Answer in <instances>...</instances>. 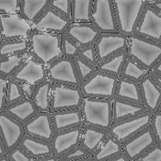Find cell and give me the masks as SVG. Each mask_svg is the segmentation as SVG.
<instances>
[{"mask_svg": "<svg viewBox=\"0 0 161 161\" xmlns=\"http://www.w3.org/2000/svg\"><path fill=\"white\" fill-rule=\"evenodd\" d=\"M29 53L45 66L62 58V34L31 31Z\"/></svg>", "mask_w": 161, "mask_h": 161, "instance_id": "obj_1", "label": "cell"}, {"mask_svg": "<svg viewBox=\"0 0 161 161\" xmlns=\"http://www.w3.org/2000/svg\"><path fill=\"white\" fill-rule=\"evenodd\" d=\"M80 111L84 124L108 130L113 124L112 100L84 97Z\"/></svg>", "mask_w": 161, "mask_h": 161, "instance_id": "obj_2", "label": "cell"}, {"mask_svg": "<svg viewBox=\"0 0 161 161\" xmlns=\"http://www.w3.org/2000/svg\"><path fill=\"white\" fill-rule=\"evenodd\" d=\"M119 33L129 36L135 34L147 2L146 0H113Z\"/></svg>", "mask_w": 161, "mask_h": 161, "instance_id": "obj_3", "label": "cell"}, {"mask_svg": "<svg viewBox=\"0 0 161 161\" xmlns=\"http://www.w3.org/2000/svg\"><path fill=\"white\" fill-rule=\"evenodd\" d=\"M127 53L150 71L161 59V43L132 34L128 36Z\"/></svg>", "mask_w": 161, "mask_h": 161, "instance_id": "obj_4", "label": "cell"}, {"mask_svg": "<svg viewBox=\"0 0 161 161\" xmlns=\"http://www.w3.org/2000/svg\"><path fill=\"white\" fill-rule=\"evenodd\" d=\"M118 80V76L97 70L82 83L80 87L84 97L112 100Z\"/></svg>", "mask_w": 161, "mask_h": 161, "instance_id": "obj_5", "label": "cell"}, {"mask_svg": "<svg viewBox=\"0 0 161 161\" xmlns=\"http://www.w3.org/2000/svg\"><path fill=\"white\" fill-rule=\"evenodd\" d=\"M83 98L80 87L53 83L50 112L79 109Z\"/></svg>", "mask_w": 161, "mask_h": 161, "instance_id": "obj_6", "label": "cell"}, {"mask_svg": "<svg viewBox=\"0 0 161 161\" xmlns=\"http://www.w3.org/2000/svg\"><path fill=\"white\" fill-rule=\"evenodd\" d=\"M152 113L146 111L134 118L113 123L108 128V133L123 143L132 136L146 129L151 124Z\"/></svg>", "mask_w": 161, "mask_h": 161, "instance_id": "obj_7", "label": "cell"}, {"mask_svg": "<svg viewBox=\"0 0 161 161\" xmlns=\"http://www.w3.org/2000/svg\"><path fill=\"white\" fill-rule=\"evenodd\" d=\"M46 70L47 79L53 83L75 87L81 85L72 59L60 58L47 66Z\"/></svg>", "mask_w": 161, "mask_h": 161, "instance_id": "obj_8", "label": "cell"}, {"mask_svg": "<svg viewBox=\"0 0 161 161\" xmlns=\"http://www.w3.org/2000/svg\"><path fill=\"white\" fill-rule=\"evenodd\" d=\"M91 23L101 34L119 33L113 0H94Z\"/></svg>", "mask_w": 161, "mask_h": 161, "instance_id": "obj_9", "label": "cell"}, {"mask_svg": "<svg viewBox=\"0 0 161 161\" xmlns=\"http://www.w3.org/2000/svg\"><path fill=\"white\" fill-rule=\"evenodd\" d=\"M31 25L20 14H0V36L2 41L29 38Z\"/></svg>", "mask_w": 161, "mask_h": 161, "instance_id": "obj_10", "label": "cell"}, {"mask_svg": "<svg viewBox=\"0 0 161 161\" xmlns=\"http://www.w3.org/2000/svg\"><path fill=\"white\" fill-rule=\"evenodd\" d=\"M94 45L98 62L100 63L126 49L128 36L121 33H103Z\"/></svg>", "mask_w": 161, "mask_h": 161, "instance_id": "obj_11", "label": "cell"}, {"mask_svg": "<svg viewBox=\"0 0 161 161\" xmlns=\"http://www.w3.org/2000/svg\"><path fill=\"white\" fill-rule=\"evenodd\" d=\"M134 34L161 43V15L148 3L141 16Z\"/></svg>", "mask_w": 161, "mask_h": 161, "instance_id": "obj_12", "label": "cell"}, {"mask_svg": "<svg viewBox=\"0 0 161 161\" xmlns=\"http://www.w3.org/2000/svg\"><path fill=\"white\" fill-rule=\"evenodd\" d=\"M156 143L155 136L150 126L122 143V146L127 158L129 161H134Z\"/></svg>", "mask_w": 161, "mask_h": 161, "instance_id": "obj_13", "label": "cell"}, {"mask_svg": "<svg viewBox=\"0 0 161 161\" xmlns=\"http://www.w3.org/2000/svg\"><path fill=\"white\" fill-rule=\"evenodd\" d=\"M23 127L25 135L49 143L55 133L50 112H38L24 124Z\"/></svg>", "mask_w": 161, "mask_h": 161, "instance_id": "obj_14", "label": "cell"}, {"mask_svg": "<svg viewBox=\"0 0 161 161\" xmlns=\"http://www.w3.org/2000/svg\"><path fill=\"white\" fill-rule=\"evenodd\" d=\"M71 24L70 19L58 13L51 7L31 25V31L62 34Z\"/></svg>", "mask_w": 161, "mask_h": 161, "instance_id": "obj_15", "label": "cell"}, {"mask_svg": "<svg viewBox=\"0 0 161 161\" xmlns=\"http://www.w3.org/2000/svg\"><path fill=\"white\" fill-rule=\"evenodd\" d=\"M25 135L23 124L5 111L0 113V136L7 152L19 146Z\"/></svg>", "mask_w": 161, "mask_h": 161, "instance_id": "obj_16", "label": "cell"}, {"mask_svg": "<svg viewBox=\"0 0 161 161\" xmlns=\"http://www.w3.org/2000/svg\"><path fill=\"white\" fill-rule=\"evenodd\" d=\"M10 78L19 83H26L38 86L47 80L46 66L30 55L21 68Z\"/></svg>", "mask_w": 161, "mask_h": 161, "instance_id": "obj_17", "label": "cell"}, {"mask_svg": "<svg viewBox=\"0 0 161 161\" xmlns=\"http://www.w3.org/2000/svg\"><path fill=\"white\" fill-rule=\"evenodd\" d=\"M83 126L71 128L69 130L55 132L51 142L53 154L59 158L66 152L80 145Z\"/></svg>", "mask_w": 161, "mask_h": 161, "instance_id": "obj_18", "label": "cell"}, {"mask_svg": "<svg viewBox=\"0 0 161 161\" xmlns=\"http://www.w3.org/2000/svg\"><path fill=\"white\" fill-rule=\"evenodd\" d=\"M64 34L80 48H84L94 45L101 33L92 23H71Z\"/></svg>", "mask_w": 161, "mask_h": 161, "instance_id": "obj_19", "label": "cell"}, {"mask_svg": "<svg viewBox=\"0 0 161 161\" xmlns=\"http://www.w3.org/2000/svg\"><path fill=\"white\" fill-rule=\"evenodd\" d=\"M142 104L152 113L158 110L161 103V89L147 74L139 83Z\"/></svg>", "mask_w": 161, "mask_h": 161, "instance_id": "obj_20", "label": "cell"}, {"mask_svg": "<svg viewBox=\"0 0 161 161\" xmlns=\"http://www.w3.org/2000/svg\"><path fill=\"white\" fill-rule=\"evenodd\" d=\"M50 115L55 132L84 125L80 108L50 112Z\"/></svg>", "mask_w": 161, "mask_h": 161, "instance_id": "obj_21", "label": "cell"}, {"mask_svg": "<svg viewBox=\"0 0 161 161\" xmlns=\"http://www.w3.org/2000/svg\"><path fill=\"white\" fill-rule=\"evenodd\" d=\"M111 100L113 123L134 118L147 111L143 104L128 102L115 97Z\"/></svg>", "mask_w": 161, "mask_h": 161, "instance_id": "obj_22", "label": "cell"}, {"mask_svg": "<svg viewBox=\"0 0 161 161\" xmlns=\"http://www.w3.org/2000/svg\"><path fill=\"white\" fill-rule=\"evenodd\" d=\"M108 130L84 124L80 146L92 155L108 135Z\"/></svg>", "mask_w": 161, "mask_h": 161, "instance_id": "obj_23", "label": "cell"}, {"mask_svg": "<svg viewBox=\"0 0 161 161\" xmlns=\"http://www.w3.org/2000/svg\"><path fill=\"white\" fill-rule=\"evenodd\" d=\"M114 97L128 102L143 104L139 83L122 76H118Z\"/></svg>", "mask_w": 161, "mask_h": 161, "instance_id": "obj_24", "label": "cell"}, {"mask_svg": "<svg viewBox=\"0 0 161 161\" xmlns=\"http://www.w3.org/2000/svg\"><path fill=\"white\" fill-rule=\"evenodd\" d=\"M4 111L22 124L26 123L38 113L35 104L30 98H24L8 106Z\"/></svg>", "mask_w": 161, "mask_h": 161, "instance_id": "obj_25", "label": "cell"}, {"mask_svg": "<svg viewBox=\"0 0 161 161\" xmlns=\"http://www.w3.org/2000/svg\"><path fill=\"white\" fill-rule=\"evenodd\" d=\"M19 146L23 149L32 158H39L54 155L51 143L25 135Z\"/></svg>", "mask_w": 161, "mask_h": 161, "instance_id": "obj_26", "label": "cell"}, {"mask_svg": "<svg viewBox=\"0 0 161 161\" xmlns=\"http://www.w3.org/2000/svg\"><path fill=\"white\" fill-rule=\"evenodd\" d=\"M51 0H21L20 15L31 25L49 7Z\"/></svg>", "mask_w": 161, "mask_h": 161, "instance_id": "obj_27", "label": "cell"}, {"mask_svg": "<svg viewBox=\"0 0 161 161\" xmlns=\"http://www.w3.org/2000/svg\"><path fill=\"white\" fill-rule=\"evenodd\" d=\"M123 153L122 143L108 134L100 147L91 155L94 161H107Z\"/></svg>", "mask_w": 161, "mask_h": 161, "instance_id": "obj_28", "label": "cell"}, {"mask_svg": "<svg viewBox=\"0 0 161 161\" xmlns=\"http://www.w3.org/2000/svg\"><path fill=\"white\" fill-rule=\"evenodd\" d=\"M52 86L53 83L48 79L36 86L31 99L38 112H50Z\"/></svg>", "mask_w": 161, "mask_h": 161, "instance_id": "obj_29", "label": "cell"}, {"mask_svg": "<svg viewBox=\"0 0 161 161\" xmlns=\"http://www.w3.org/2000/svg\"><path fill=\"white\" fill-rule=\"evenodd\" d=\"M94 0H72L70 21L72 23H91Z\"/></svg>", "mask_w": 161, "mask_h": 161, "instance_id": "obj_30", "label": "cell"}, {"mask_svg": "<svg viewBox=\"0 0 161 161\" xmlns=\"http://www.w3.org/2000/svg\"><path fill=\"white\" fill-rule=\"evenodd\" d=\"M127 57L126 49L118 54L111 56L104 61L98 63L97 70L107 74L119 76Z\"/></svg>", "mask_w": 161, "mask_h": 161, "instance_id": "obj_31", "label": "cell"}, {"mask_svg": "<svg viewBox=\"0 0 161 161\" xmlns=\"http://www.w3.org/2000/svg\"><path fill=\"white\" fill-rule=\"evenodd\" d=\"M29 52L0 59V75L10 78L30 57Z\"/></svg>", "mask_w": 161, "mask_h": 161, "instance_id": "obj_32", "label": "cell"}, {"mask_svg": "<svg viewBox=\"0 0 161 161\" xmlns=\"http://www.w3.org/2000/svg\"><path fill=\"white\" fill-rule=\"evenodd\" d=\"M148 70L128 55L119 76L139 83L148 74Z\"/></svg>", "mask_w": 161, "mask_h": 161, "instance_id": "obj_33", "label": "cell"}, {"mask_svg": "<svg viewBox=\"0 0 161 161\" xmlns=\"http://www.w3.org/2000/svg\"><path fill=\"white\" fill-rule=\"evenodd\" d=\"M29 49V38L2 41L0 44V59L8 56L27 53Z\"/></svg>", "mask_w": 161, "mask_h": 161, "instance_id": "obj_34", "label": "cell"}, {"mask_svg": "<svg viewBox=\"0 0 161 161\" xmlns=\"http://www.w3.org/2000/svg\"><path fill=\"white\" fill-rule=\"evenodd\" d=\"M24 98H25L22 92L20 83L11 78L8 79L6 100V107L21 101Z\"/></svg>", "mask_w": 161, "mask_h": 161, "instance_id": "obj_35", "label": "cell"}, {"mask_svg": "<svg viewBox=\"0 0 161 161\" xmlns=\"http://www.w3.org/2000/svg\"><path fill=\"white\" fill-rule=\"evenodd\" d=\"M72 59H73L76 72L81 83L86 81L96 71L98 70L97 68L92 66L79 56H76Z\"/></svg>", "mask_w": 161, "mask_h": 161, "instance_id": "obj_36", "label": "cell"}, {"mask_svg": "<svg viewBox=\"0 0 161 161\" xmlns=\"http://www.w3.org/2000/svg\"><path fill=\"white\" fill-rule=\"evenodd\" d=\"M80 48L73 40L65 34H62V57L73 59L79 55Z\"/></svg>", "mask_w": 161, "mask_h": 161, "instance_id": "obj_37", "label": "cell"}, {"mask_svg": "<svg viewBox=\"0 0 161 161\" xmlns=\"http://www.w3.org/2000/svg\"><path fill=\"white\" fill-rule=\"evenodd\" d=\"M49 7L70 20L72 0H51Z\"/></svg>", "mask_w": 161, "mask_h": 161, "instance_id": "obj_38", "label": "cell"}, {"mask_svg": "<svg viewBox=\"0 0 161 161\" xmlns=\"http://www.w3.org/2000/svg\"><path fill=\"white\" fill-rule=\"evenodd\" d=\"M91 156V154L80 145L58 158V161H75Z\"/></svg>", "mask_w": 161, "mask_h": 161, "instance_id": "obj_39", "label": "cell"}, {"mask_svg": "<svg viewBox=\"0 0 161 161\" xmlns=\"http://www.w3.org/2000/svg\"><path fill=\"white\" fill-rule=\"evenodd\" d=\"M21 0H0V14H20Z\"/></svg>", "mask_w": 161, "mask_h": 161, "instance_id": "obj_40", "label": "cell"}, {"mask_svg": "<svg viewBox=\"0 0 161 161\" xmlns=\"http://www.w3.org/2000/svg\"><path fill=\"white\" fill-rule=\"evenodd\" d=\"M78 56L91 64L92 66L97 68L98 62L94 45L81 48Z\"/></svg>", "mask_w": 161, "mask_h": 161, "instance_id": "obj_41", "label": "cell"}, {"mask_svg": "<svg viewBox=\"0 0 161 161\" xmlns=\"http://www.w3.org/2000/svg\"><path fill=\"white\" fill-rule=\"evenodd\" d=\"M136 161H161V146L156 143L137 158Z\"/></svg>", "mask_w": 161, "mask_h": 161, "instance_id": "obj_42", "label": "cell"}, {"mask_svg": "<svg viewBox=\"0 0 161 161\" xmlns=\"http://www.w3.org/2000/svg\"><path fill=\"white\" fill-rule=\"evenodd\" d=\"M150 126L156 143L161 146V112L157 111L152 113Z\"/></svg>", "mask_w": 161, "mask_h": 161, "instance_id": "obj_43", "label": "cell"}, {"mask_svg": "<svg viewBox=\"0 0 161 161\" xmlns=\"http://www.w3.org/2000/svg\"><path fill=\"white\" fill-rule=\"evenodd\" d=\"M6 156L10 161H31V157L20 146L7 152Z\"/></svg>", "mask_w": 161, "mask_h": 161, "instance_id": "obj_44", "label": "cell"}, {"mask_svg": "<svg viewBox=\"0 0 161 161\" xmlns=\"http://www.w3.org/2000/svg\"><path fill=\"white\" fill-rule=\"evenodd\" d=\"M8 78L0 75V113L4 111L6 107V91Z\"/></svg>", "mask_w": 161, "mask_h": 161, "instance_id": "obj_45", "label": "cell"}, {"mask_svg": "<svg viewBox=\"0 0 161 161\" xmlns=\"http://www.w3.org/2000/svg\"><path fill=\"white\" fill-rule=\"evenodd\" d=\"M20 85H21V90L25 98L31 99L32 96L34 94L36 86H34L31 85V84L26 83H20Z\"/></svg>", "mask_w": 161, "mask_h": 161, "instance_id": "obj_46", "label": "cell"}, {"mask_svg": "<svg viewBox=\"0 0 161 161\" xmlns=\"http://www.w3.org/2000/svg\"><path fill=\"white\" fill-rule=\"evenodd\" d=\"M148 74L150 75L152 79L154 80V81L156 83V85L161 89V75L156 73V72H153L152 70L149 71Z\"/></svg>", "mask_w": 161, "mask_h": 161, "instance_id": "obj_47", "label": "cell"}, {"mask_svg": "<svg viewBox=\"0 0 161 161\" xmlns=\"http://www.w3.org/2000/svg\"><path fill=\"white\" fill-rule=\"evenodd\" d=\"M147 3H148L152 8H154L157 13L161 15V0H156V1H153Z\"/></svg>", "mask_w": 161, "mask_h": 161, "instance_id": "obj_48", "label": "cell"}, {"mask_svg": "<svg viewBox=\"0 0 161 161\" xmlns=\"http://www.w3.org/2000/svg\"><path fill=\"white\" fill-rule=\"evenodd\" d=\"M31 161H58V159L55 155H52L49 156L42 157V158H39L32 159Z\"/></svg>", "mask_w": 161, "mask_h": 161, "instance_id": "obj_49", "label": "cell"}, {"mask_svg": "<svg viewBox=\"0 0 161 161\" xmlns=\"http://www.w3.org/2000/svg\"><path fill=\"white\" fill-rule=\"evenodd\" d=\"M107 161H129V160L127 158V157L125 156V154L122 153V154H121L114 157V158H112Z\"/></svg>", "mask_w": 161, "mask_h": 161, "instance_id": "obj_50", "label": "cell"}, {"mask_svg": "<svg viewBox=\"0 0 161 161\" xmlns=\"http://www.w3.org/2000/svg\"><path fill=\"white\" fill-rule=\"evenodd\" d=\"M7 151L6 150V147L4 144H3V141L1 138V136H0V157L6 155Z\"/></svg>", "mask_w": 161, "mask_h": 161, "instance_id": "obj_51", "label": "cell"}, {"mask_svg": "<svg viewBox=\"0 0 161 161\" xmlns=\"http://www.w3.org/2000/svg\"><path fill=\"white\" fill-rule=\"evenodd\" d=\"M152 70L156 72V73L161 75V59L156 63V64L154 66V68H152Z\"/></svg>", "mask_w": 161, "mask_h": 161, "instance_id": "obj_52", "label": "cell"}, {"mask_svg": "<svg viewBox=\"0 0 161 161\" xmlns=\"http://www.w3.org/2000/svg\"><path fill=\"white\" fill-rule=\"evenodd\" d=\"M75 161H94V160L92 159V156H89V157H87V158H82V159H80V160H75Z\"/></svg>", "mask_w": 161, "mask_h": 161, "instance_id": "obj_53", "label": "cell"}, {"mask_svg": "<svg viewBox=\"0 0 161 161\" xmlns=\"http://www.w3.org/2000/svg\"><path fill=\"white\" fill-rule=\"evenodd\" d=\"M0 161H10V160L8 159V158L7 156L5 155L0 157Z\"/></svg>", "mask_w": 161, "mask_h": 161, "instance_id": "obj_54", "label": "cell"}, {"mask_svg": "<svg viewBox=\"0 0 161 161\" xmlns=\"http://www.w3.org/2000/svg\"><path fill=\"white\" fill-rule=\"evenodd\" d=\"M153 1H156V0H146V2L147 3L151 2H153Z\"/></svg>", "mask_w": 161, "mask_h": 161, "instance_id": "obj_55", "label": "cell"}, {"mask_svg": "<svg viewBox=\"0 0 161 161\" xmlns=\"http://www.w3.org/2000/svg\"><path fill=\"white\" fill-rule=\"evenodd\" d=\"M158 111L161 112V103H160V106H159V108H158Z\"/></svg>", "mask_w": 161, "mask_h": 161, "instance_id": "obj_56", "label": "cell"}, {"mask_svg": "<svg viewBox=\"0 0 161 161\" xmlns=\"http://www.w3.org/2000/svg\"><path fill=\"white\" fill-rule=\"evenodd\" d=\"M2 42V40H1V39H0V44H1Z\"/></svg>", "mask_w": 161, "mask_h": 161, "instance_id": "obj_57", "label": "cell"}, {"mask_svg": "<svg viewBox=\"0 0 161 161\" xmlns=\"http://www.w3.org/2000/svg\"><path fill=\"white\" fill-rule=\"evenodd\" d=\"M0 39H1V40H2V38H1V36H0Z\"/></svg>", "mask_w": 161, "mask_h": 161, "instance_id": "obj_58", "label": "cell"}, {"mask_svg": "<svg viewBox=\"0 0 161 161\" xmlns=\"http://www.w3.org/2000/svg\"><path fill=\"white\" fill-rule=\"evenodd\" d=\"M134 161H136V160H134Z\"/></svg>", "mask_w": 161, "mask_h": 161, "instance_id": "obj_59", "label": "cell"}]
</instances>
